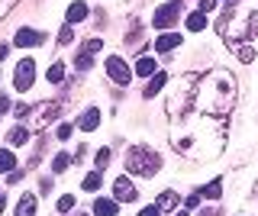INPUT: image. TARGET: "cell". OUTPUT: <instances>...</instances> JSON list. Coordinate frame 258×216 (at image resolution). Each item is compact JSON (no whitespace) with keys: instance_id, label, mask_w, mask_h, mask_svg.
I'll return each mask as SVG.
<instances>
[{"instance_id":"obj_31","label":"cell","mask_w":258,"mask_h":216,"mask_svg":"<svg viewBox=\"0 0 258 216\" xmlns=\"http://www.w3.org/2000/svg\"><path fill=\"white\" fill-rule=\"evenodd\" d=\"M29 110H32L29 103H16V107H13V116H16V119H26V116H29Z\"/></svg>"},{"instance_id":"obj_12","label":"cell","mask_w":258,"mask_h":216,"mask_svg":"<svg viewBox=\"0 0 258 216\" xmlns=\"http://www.w3.org/2000/svg\"><path fill=\"white\" fill-rule=\"evenodd\" d=\"M116 206H119L116 197H100L94 203V216H116Z\"/></svg>"},{"instance_id":"obj_11","label":"cell","mask_w":258,"mask_h":216,"mask_svg":"<svg viewBox=\"0 0 258 216\" xmlns=\"http://www.w3.org/2000/svg\"><path fill=\"white\" fill-rule=\"evenodd\" d=\"M155 203H158V210H161V213H177V210H181V200H177L174 190H165V194H161Z\"/></svg>"},{"instance_id":"obj_35","label":"cell","mask_w":258,"mask_h":216,"mask_svg":"<svg viewBox=\"0 0 258 216\" xmlns=\"http://www.w3.org/2000/svg\"><path fill=\"white\" fill-rule=\"evenodd\" d=\"M200 10H204V13H213L216 10V0H200Z\"/></svg>"},{"instance_id":"obj_1","label":"cell","mask_w":258,"mask_h":216,"mask_svg":"<svg viewBox=\"0 0 258 216\" xmlns=\"http://www.w3.org/2000/svg\"><path fill=\"white\" fill-rule=\"evenodd\" d=\"M239 97L232 71L213 68L204 75H184L174 81L165 103L168 142L177 155L190 162H213L229 142V123Z\"/></svg>"},{"instance_id":"obj_40","label":"cell","mask_w":258,"mask_h":216,"mask_svg":"<svg viewBox=\"0 0 258 216\" xmlns=\"http://www.w3.org/2000/svg\"><path fill=\"white\" fill-rule=\"evenodd\" d=\"M4 203H7V197H4V190H0V210H4Z\"/></svg>"},{"instance_id":"obj_2","label":"cell","mask_w":258,"mask_h":216,"mask_svg":"<svg viewBox=\"0 0 258 216\" xmlns=\"http://www.w3.org/2000/svg\"><path fill=\"white\" fill-rule=\"evenodd\" d=\"M161 168L158 152L145 149V146H129L126 149V171L129 174H139V178H152Z\"/></svg>"},{"instance_id":"obj_22","label":"cell","mask_w":258,"mask_h":216,"mask_svg":"<svg viewBox=\"0 0 258 216\" xmlns=\"http://www.w3.org/2000/svg\"><path fill=\"white\" fill-rule=\"evenodd\" d=\"M71 162H75V158H71L68 152H58V155L52 158V174H61V171H64V168H68Z\"/></svg>"},{"instance_id":"obj_18","label":"cell","mask_w":258,"mask_h":216,"mask_svg":"<svg viewBox=\"0 0 258 216\" xmlns=\"http://www.w3.org/2000/svg\"><path fill=\"white\" fill-rule=\"evenodd\" d=\"M45 78H48V84H64V65L61 61H52L45 71Z\"/></svg>"},{"instance_id":"obj_36","label":"cell","mask_w":258,"mask_h":216,"mask_svg":"<svg viewBox=\"0 0 258 216\" xmlns=\"http://www.w3.org/2000/svg\"><path fill=\"white\" fill-rule=\"evenodd\" d=\"M139 216H161V210H158V203H152V206H145Z\"/></svg>"},{"instance_id":"obj_34","label":"cell","mask_w":258,"mask_h":216,"mask_svg":"<svg viewBox=\"0 0 258 216\" xmlns=\"http://www.w3.org/2000/svg\"><path fill=\"white\" fill-rule=\"evenodd\" d=\"M184 206H187V210H197V206H200V194H190V197H187V203H184Z\"/></svg>"},{"instance_id":"obj_6","label":"cell","mask_w":258,"mask_h":216,"mask_svg":"<svg viewBox=\"0 0 258 216\" xmlns=\"http://www.w3.org/2000/svg\"><path fill=\"white\" fill-rule=\"evenodd\" d=\"M32 81H36V61L23 58L20 65H16V71H13V87L16 91H29Z\"/></svg>"},{"instance_id":"obj_41","label":"cell","mask_w":258,"mask_h":216,"mask_svg":"<svg viewBox=\"0 0 258 216\" xmlns=\"http://www.w3.org/2000/svg\"><path fill=\"white\" fill-rule=\"evenodd\" d=\"M174 216H190V213H184V210H177V213H174Z\"/></svg>"},{"instance_id":"obj_5","label":"cell","mask_w":258,"mask_h":216,"mask_svg":"<svg viewBox=\"0 0 258 216\" xmlns=\"http://www.w3.org/2000/svg\"><path fill=\"white\" fill-rule=\"evenodd\" d=\"M181 17V0H168L165 7H158L155 10V29H171L174 26V20Z\"/></svg>"},{"instance_id":"obj_10","label":"cell","mask_w":258,"mask_h":216,"mask_svg":"<svg viewBox=\"0 0 258 216\" xmlns=\"http://www.w3.org/2000/svg\"><path fill=\"white\" fill-rule=\"evenodd\" d=\"M255 36H258V10H252V13L245 17V29H242V33L232 39L229 45H242V39H255Z\"/></svg>"},{"instance_id":"obj_27","label":"cell","mask_w":258,"mask_h":216,"mask_svg":"<svg viewBox=\"0 0 258 216\" xmlns=\"http://www.w3.org/2000/svg\"><path fill=\"white\" fill-rule=\"evenodd\" d=\"M91 65H94V58H91V55L78 52V58H75V68H78V71H91Z\"/></svg>"},{"instance_id":"obj_23","label":"cell","mask_w":258,"mask_h":216,"mask_svg":"<svg viewBox=\"0 0 258 216\" xmlns=\"http://www.w3.org/2000/svg\"><path fill=\"white\" fill-rule=\"evenodd\" d=\"M0 171H16V158L10 149H0Z\"/></svg>"},{"instance_id":"obj_13","label":"cell","mask_w":258,"mask_h":216,"mask_svg":"<svg viewBox=\"0 0 258 216\" xmlns=\"http://www.w3.org/2000/svg\"><path fill=\"white\" fill-rule=\"evenodd\" d=\"M177 45H181V36H177V33H165V36L155 39V52H161V55L171 52V49H177Z\"/></svg>"},{"instance_id":"obj_21","label":"cell","mask_w":258,"mask_h":216,"mask_svg":"<svg viewBox=\"0 0 258 216\" xmlns=\"http://www.w3.org/2000/svg\"><path fill=\"white\" fill-rule=\"evenodd\" d=\"M187 29H190V33H200V29H207V13H204V10L190 13V17H187Z\"/></svg>"},{"instance_id":"obj_3","label":"cell","mask_w":258,"mask_h":216,"mask_svg":"<svg viewBox=\"0 0 258 216\" xmlns=\"http://www.w3.org/2000/svg\"><path fill=\"white\" fill-rule=\"evenodd\" d=\"M61 113V103H55V100H42V103H32V110H29V116H26V126L29 129H45L52 119H58Z\"/></svg>"},{"instance_id":"obj_29","label":"cell","mask_w":258,"mask_h":216,"mask_svg":"<svg viewBox=\"0 0 258 216\" xmlns=\"http://www.w3.org/2000/svg\"><path fill=\"white\" fill-rule=\"evenodd\" d=\"M58 42H61V45H71V42H75V29H71V23L58 33Z\"/></svg>"},{"instance_id":"obj_15","label":"cell","mask_w":258,"mask_h":216,"mask_svg":"<svg viewBox=\"0 0 258 216\" xmlns=\"http://www.w3.org/2000/svg\"><path fill=\"white\" fill-rule=\"evenodd\" d=\"M87 13H91V7H87V4H81V0H78V4H71V7H68V23L75 26V23L87 20Z\"/></svg>"},{"instance_id":"obj_16","label":"cell","mask_w":258,"mask_h":216,"mask_svg":"<svg viewBox=\"0 0 258 216\" xmlns=\"http://www.w3.org/2000/svg\"><path fill=\"white\" fill-rule=\"evenodd\" d=\"M165 81H168V75H165V71H155V75H152V81L145 84V97H155L161 87H165Z\"/></svg>"},{"instance_id":"obj_32","label":"cell","mask_w":258,"mask_h":216,"mask_svg":"<svg viewBox=\"0 0 258 216\" xmlns=\"http://www.w3.org/2000/svg\"><path fill=\"white\" fill-rule=\"evenodd\" d=\"M71 132H75V129H71V126H58V129H55V135H58L61 142H64V139H71Z\"/></svg>"},{"instance_id":"obj_8","label":"cell","mask_w":258,"mask_h":216,"mask_svg":"<svg viewBox=\"0 0 258 216\" xmlns=\"http://www.w3.org/2000/svg\"><path fill=\"white\" fill-rule=\"evenodd\" d=\"M113 197H116L119 203H133L139 194H136V187H133L129 178H119V181H113Z\"/></svg>"},{"instance_id":"obj_7","label":"cell","mask_w":258,"mask_h":216,"mask_svg":"<svg viewBox=\"0 0 258 216\" xmlns=\"http://www.w3.org/2000/svg\"><path fill=\"white\" fill-rule=\"evenodd\" d=\"M20 49H36V45L45 42V33H39V29H16V39H13Z\"/></svg>"},{"instance_id":"obj_25","label":"cell","mask_w":258,"mask_h":216,"mask_svg":"<svg viewBox=\"0 0 258 216\" xmlns=\"http://www.w3.org/2000/svg\"><path fill=\"white\" fill-rule=\"evenodd\" d=\"M236 55H239V61H245V65L255 61V49H252V45H236Z\"/></svg>"},{"instance_id":"obj_9","label":"cell","mask_w":258,"mask_h":216,"mask_svg":"<svg viewBox=\"0 0 258 216\" xmlns=\"http://www.w3.org/2000/svg\"><path fill=\"white\" fill-rule=\"evenodd\" d=\"M97 126H100V110H97V107H87L84 113H81V119H78V129L81 132H94Z\"/></svg>"},{"instance_id":"obj_28","label":"cell","mask_w":258,"mask_h":216,"mask_svg":"<svg viewBox=\"0 0 258 216\" xmlns=\"http://www.w3.org/2000/svg\"><path fill=\"white\" fill-rule=\"evenodd\" d=\"M71 210H75V197H71V194L58 197V213H71Z\"/></svg>"},{"instance_id":"obj_14","label":"cell","mask_w":258,"mask_h":216,"mask_svg":"<svg viewBox=\"0 0 258 216\" xmlns=\"http://www.w3.org/2000/svg\"><path fill=\"white\" fill-rule=\"evenodd\" d=\"M16 216H36V194H23L16 203Z\"/></svg>"},{"instance_id":"obj_20","label":"cell","mask_w":258,"mask_h":216,"mask_svg":"<svg viewBox=\"0 0 258 216\" xmlns=\"http://www.w3.org/2000/svg\"><path fill=\"white\" fill-rule=\"evenodd\" d=\"M200 197H207V200H220L223 197V181L216 178V181H210L204 190H200Z\"/></svg>"},{"instance_id":"obj_38","label":"cell","mask_w":258,"mask_h":216,"mask_svg":"<svg viewBox=\"0 0 258 216\" xmlns=\"http://www.w3.org/2000/svg\"><path fill=\"white\" fill-rule=\"evenodd\" d=\"M7 55H10V45H7V42H0V61H4Z\"/></svg>"},{"instance_id":"obj_4","label":"cell","mask_w":258,"mask_h":216,"mask_svg":"<svg viewBox=\"0 0 258 216\" xmlns=\"http://www.w3.org/2000/svg\"><path fill=\"white\" fill-rule=\"evenodd\" d=\"M107 75H110V81L119 84V87H129V81H133V71H129V65L119 55H110L107 58Z\"/></svg>"},{"instance_id":"obj_42","label":"cell","mask_w":258,"mask_h":216,"mask_svg":"<svg viewBox=\"0 0 258 216\" xmlns=\"http://www.w3.org/2000/svg\"><path fill=\"white\" fill-rule=\"evenodd\" d=\"M0 116H4V113H0Z\"/></svg>"},{"instance_id":"obj_39","label":"cell","mask_w":258,"mask_h":216,"mask_svg":"<svg viewBox=\"0 0 258 216\" xmlns=\"http://www.w3.org/2000/svg\"><path fill=\"white\" fill-rule=\"evenodd\" d=\"M197 216H223V213H220V210H200Z\"/></svg>"},{"instance_id":"obj_33","label":"cell","mask_w":258,"mask_h":216,"mask_svg":"<svg viewBox=\"0 0 258 216\" xmlns=\"http://www.w3.org/2000/svg\"><path fill=\"white\" fill-rule=\"evenodd\" d=\"M13 7H16V0H0V17H7Z\"/></svg>"},{"instance_id":"obj_19","label":"cell","mask_w":258,"mask_h":216,"mask_svg":"<svg viewBox=\"0 0 258 216\" xmlns=\"http://www.w3.org/2000/svg\"><path fill=\"white\" fill-rule=\"evenodd\" d=\"M136 75L152 78V75H155V58H152V55H142V58H139V65H136Z\"/></svg>"},{"instance_id":"obj_37","label":"cell","mask_w":258,"mask_h":216,"mask_svg":"<svg viewBox=\"0 0 258 216\" xmlns=\"http://www.w3.org/2000/svg\"><path fill=\"white\" fill-rule=\"evenodd\" d=\"M7 110H10V97H7V94H0V113H7Z\"/></svg>"},{"instance_id":"obj_17","label":"cell","mask_w":258,"mask_h":216,"mask_svg":"<svg viewBox=\"0 0 258 216\" xmlns=\"http://www.w3.org/2000/svg\"><path fill=\"white\" fill-rule=\"evenodd\" d=\"M7 139H10V146H26V139H29V126H23V123H20V126H13Z\"/></svg>"},{"instance_id":"obj_30","label":"cell","mask_w":258,"mask_h":216,"mask_svg":"<svg viewBox=\"0 0 258 216\" xmlns=\"http://www.w3.org/2000/svg\"><path fill=\"white\" fill-rule=\"evenodd\" d=\"M107 165H110V149H100L97 152V171H103Z\"/></svg>"},{"instance_id":"obj_24","label":"cell","mask_w":258,"mask_h":216,"mask_svg":"<svg viewBox=\"0 0 258 216\" xmlns=\"http://www.w3.org/2000/svg\"><path fill=\"white\" fill-rule=\"evenodd\" d=\"M100 171H91V174H87V178H84V190H91V194H94V190H100Z\"/></svg>"},{"instance_id":"obj_26","label":"cell","mask_w":258,"mask_h":216,"mask_svg":"<svg viewBox=\"0 0 258 216\" xmlns=\"http://www.w3.org/2000/svg\"><path fill=\"white\" fill-rule=\"evenodd\" d=\"M103 49V39H87L84 45H81V52L84 55H94V52H100Z\"/></svg>"}]
</instances>
